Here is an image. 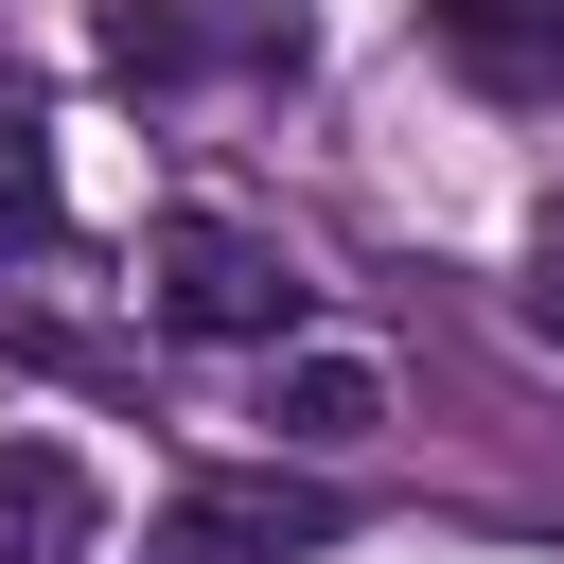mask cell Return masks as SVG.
I'll return each instance as SVG.
<instances>
[{
    "instance_id": "obj_7",
    "label": "cell",
    "mask_w": 564,
    "mask_h": 564,
    "mask_svg": "<svg viewBox=\"0 0 564 564\" xmlns=\"http://www.w3.org/2000/svg\"><path fill=\"white\" fill-rule=\"evenodd\" d=\"M511 317H529V335H546V352H564V229H546V247H529V282H511Z\"/></svg>"
},
{
    "instance_id": "obj_2",
    "label": "cell",
    "mask_w": 564,
    "mask_h": 564,
    "mask_svg": "<svg viewBox=\"0 0 564 564\" xmlns=\"http://www.w3.org/2000/svg\"><path fill=\"white\" fill-rule=\"evenodd\" d=\"M123 88H229V70H300V0H123L106 18Z\"/></svg>"
},
{
    "instance_id": "obj_1",
    "label": "cell",
    "mask_w": 564,
    "mask_h": 564,
    "mask_svg": "<svg viewBox=\"0 0 564 564\" xmlns=\"http://www.w3.org/2000/svg\"><path fill=\"white\" fill-rule=\"evenodd\" d=\"M141 264H159V335H212V352H282V335H300V300H317V282H300V247H264L247 212H159V247H141Z\"/></svg>"
},
{
    "instance_id": "obj_4",
    "label": "cell",
    "mask_w": 564,
    "mask_h": 564,
    "mask_svg": "<svg viewBox=\"0 0 564 564\" xmlns=\"http://www.w3.org/2000/svg\"><path fill=\"white\" fill-rule=\"evenodd\" d=\"M370 423H388V370H370V352H317V335H282V352H264V441L352 458Z\"/></svg>"
},
{
    "instance_id": "obj_5",
    "label": "cell",
    "mask_w": 564,
    "mask_h": 564,
    "mask_svg": "<svg viewBox=\"0 0 564 564\" xmlns=\"http://www.w3.org/2000/svg\"><path fill=\"white\" fill-rule=\"evenodd\" d=\"M88 529H106L88 458L70 441H0V564H88Z\"/></svg>"
},
{
    "instance_id": "obj_3",
    "label": "cell",
    "mask_w": 564,
    "mask_h": 564,
    "mask_svg": "<svg viewBox=\"0 0 564 564\" xmlns=\"http://www.w3.org/2000/svg\"><path fill=\"white\" fill-rule=\"evenodd\" d=\"M300 546H335V494L317 476H194L176 511H159V564H300Z\"/></svg>"
},
{
    "instance_id": "obj_6",
    "label": "cell",
    "mask_w": 564,
    "mask_h": 564,
    "mask_svg": "<svg viewBox=\"0 0 564 564\" xmlns=\"http://www.w3.org/2000/svg\"><path fill=\"white\" fill-rule=\"evenodd\" d=\"M423 18H441L458 70H494V88H564V0H423Z\"/></svg>"
}]
</instances>
